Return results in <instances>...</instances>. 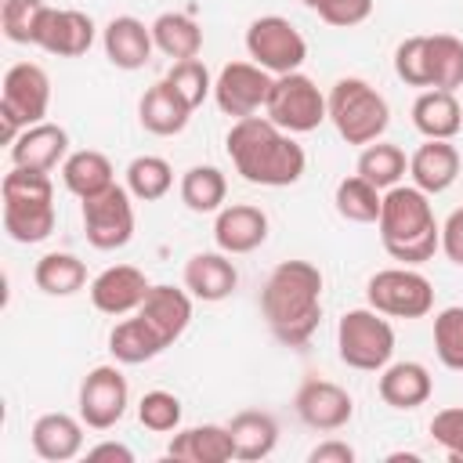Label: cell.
Here are the masks:
<instances>
[{
    "label": "cell",
    "mask_w": 463,
    "mask_h": 463,
    "mask_svg": "<svg viewBox=\"0 0 463 463\" xmlns=\"http://www.w3.org/2000/svg\"><path fill=\"white\" fill-rule=\"evenodd\" d=\"M405 170H409V159H405V152H402L398 145H391V141H373V145H365L362 156H358V177H365V181L376 184L380 192L394 188V184L405 177Z\"/></svg>",
    "instance_id": "d6a6232c"
},
{
    "label": "cell",
    "mask_w": 463,
    "mask_h": 463,
    "mask_svg": "<svg viewBox=\"0 0 463 463\" xmlns=\"http://www.w3.org/2000/svg\"><path fill=\"white\" fill-rule=\"evenodd\" d=\"M430 438L445 449V456H449L452 463H463V405H452V409L434 412V420H430Z\"/></svg>",
    "instance_id": "7bdbcfd3"
},
{
    "label": "cell",
    "mask_w": 463,
    "mask_h": 463,
    "mask_svg": "<svg viewBox=\"0 0 463 463\" xmlns=\"http://www.w3.org/2000/svg\"><path fill=\"white\" fill-rule=\"evenodd\" d=\"M228 195V181L217 166H192L181 177V203L192 213H217L224 206Z\"/></svg>",
    "instance_id": "836d02e7"
},
{
    "label": "cell",
    "mask_w": 463,
    "mask_h": 463,
    "mask_svg": "<svg viewBox=\"0 0 463 463\" xmlns=\"http://www.w3.org/2000/svg\"><path fill=\"white\" fill-rule=\"evenodd\" d=\"M394 72L409 87H430V65H427V36H405L394 47Z\"/></svg>",
    "instance_id": "b9f144b4"
},
{
    "label": "cell",
    "mask_w": 463,
    "mask_h": 463,
    "mask_svg": "<svg viewBox=\"0 0 463 463\" xmlns=\"http://www.w3.org/2000/svg\"><path fill=\"white\" fill-rule=\"evenodd\" d=\"M376 391H380L383 405L409 412V409H420L434 394V380L423 362H387L380 369Z\"/></svg>",
    "instance_id": "cb8c5ba5"
},
{
    "label": "cell",
    "mask_w": 463,
    "mask_h": 463,
    "mask_svg": "<svg viewBox=\"0 0 463 463\" xmlns=\"http://www.w3.org/2000/svg\"><path fill=\"white\" fill-rule=\"evenodd\" d=\"M4 195V232L14 242H43L54 232V184L43 170L11 166L0 184Z\"/></svg>",
    "instance_id": "277c9868"
},
{
    "label": "cell",
    "mask_w": 463,
    "mask_h": 463,
    "mask_svg": "<svg viewBox=\"0 0 463 463\" xmlns=\"http://www.w3.org/2000/svg\"><path fill=\"white\" fill-rule=\"evenodd\" d=\"M246 51L271 76L297 72L304 65V58H307V43H304L300 29L282 14L253 18L250 29H246Z\"/></svg>",
    "instance_id": "30bf717a"
},
{
    "label": "cell",
    "mask_w": 463,
    "mask_h": 463,
    "mask_svg": "<svg viewBox=\"0 0 463 463\" xmlns=\"http://www.w3.org/2000/svg\"><path fill=\"white\" fill-rule=\"evenodd\" d=\"M264 116L289 134H311L329 119V105H326V94L318 90V83L297 69V72L275 76Z\"/></svg>",
    "instance_id": "ba28073f"
},
{
    "label": "cell",
    "mask_w": 463,
    "mask_h": 463,
    "mask_svg": "<svg viewBox=\"0 0 463 463\" xmlns=\"http://www.w3.org/2000/svg\"><path fill=\"white\" fill-rule=\"evenodd\" d=\"M459 166H463V159H459L456 145L452 141H441V137H427L409 156V177L427 195H438V192L452 188L456 177H459Z\"/></svg>",
    "instance_id": "ac0fdd59"
},
{
    "label": "cell",
    "mask_w": 463,
    "mask_h": 463,
    "mask_svg": "<svg viewBox=\"0 0 463 463\" xmlns=\"http://www.w3.org/2000/svg\"><path fill=\"white\" fill-rule=\"evenodd\" d=\"M87 459H116V463H134V452L119 441H101L94 449H87Z\"/></svg>",
    "instance_id": "7dc6e473"
},
{
    "label": "cell",
    "mask_w": 463,
    "mask_h": 463,
    "mask_svg": "<svg viewBox=\"0 0 463 463\" xmlns=\"http://www.w3.org/2000/svg\"><path fill=\"white\" fill-rule=\"evenodd\" d=\"M224 145H228V159L235 174H242V181L250 184L286 188L304 177V166H307L304 148L293 141L289 130L275 127L268 116L235 119Z\"/></svg>",
    "instance_id": "6da1fadb"
},
{
    "label": "cell",
    "mask_w": 463,
    "mask_h": 463,
    "mask_svg": "<svg viewBox=\"0 0 463 463\" xmlns=\"http://www.w3.org/2000/svg\"><path fill=\"white\" fill-rule=\"evenodd\" d=\"M271 83H275V76L268 69H260L257 61H228L213 80V101L224 116L246 119L268 105Z\"/></svg>",
    "instance_id": "7c38bea8"
},
{
    "label": "cell",
    "mask_w": 463,
    "mask_h": 463,
    "mask_svg": "<svg viewBox=\"0 0 463 463\" xmlns=\"http://www.w3.org/2000/svg\"><path fill=\"white\" fill-rule=\"evenodd\" d=\"M130 405L127 376L116 365H94L80 383V420L90 430H109L123 420Z\"/></svg>",
    "instance_id": "4fadbf2b"
},
{
    "label": "cell",
    "mask_w": 463,
    "mask_h": 463,
    "mask_svg": "<svg viewBox=\"0 0 463 463\" xmlns=\"http://www.w3.org/2000/svg\"><path fill=\"white\" fill-rule=\"evenodd\" d=\"M307 459H311V463H354V449H351L347 441L329 438V441L315 445V449L307 452Z\"/></svg>",
    "instance_id": "bcb514c9"
},
{
    "label": "cell",
    "mask_w": 463,
    "mask_h": 463,
    "mask_svg": "<svg viewBox=\"0 0 463 463\" xmlns=\"http://www.w3.org/2000/svg\"><path fill=\"white\" fill-rule=\"evenodd\" d=\"M43 0H0V25L11 43H33L36 22L43 14Z\"/></svg>",
    "instance_id": "f35d334b"
},
{
    "label": "cell",
    "mask_w": 463,
    "mask_h": 463,
    "mask_svg": "<svg viewBox=\"0 0 463 463\" xmlns=\"http://www.w3.org/2000/svg\"><path fill=\"white\" fill-rule=\"evenodd\" d=\"M137 420H141V427H148L156 434L177 430L181 427V402H177V394H170V391H148L137 402Z\"/></svg>",
    "instance_id": "60d3db41"
},
{
    "label": "cell",
    "mask_w": 463,
    "mask_h": 463,
    "mask_svg": "<svg viewBox=\"0 0 463 463\" xmlns=\"http://www.w3.org/2000/svg\"><path fill=\"white\" fill-rule=\"evenodd\" d=\"M239 286V271L232 264V253L213 250V253H195L184 264V289L195 300L217 304L224 297H232V289Z\"/></svg>",
    "instance_id": "7402d4cb"
},
{
    "label": "cell",
    "mask_w": 463,
    "mask_h": 463,
    "mask_svg": "<svg viewBox=\"0 0 463 463\" xmlns=\"http://www.w3.org/2000/svg\"><path fill=\"white\" fill-rule=\"evenodd\" d=\"M166 456L184 463H224V459H235V441H232V430L221 423L184 427L170 438Z\"/></svg>",
    "instance_id": "484cf974"
},
{
    "label": "cell",
    "mask_w": 463,
    "mask_h": 463,
    "mask_svg": "<svg viewBox=\"0 0 463 463\" xmlns=\"http://www.w3.org/2000/svg\"><path fill=\"white\" fill-rule=\"evenodd\" d=\"M228 430H232V441H235V459H246V463H257V459L271 456L275 445H279V423H275L271 412H260V409L235 412Z\"/></svg>",
    "instance_id": "83f0119b"
},
{
    "label": "cell",
    "mask_w": 463,
    "mask_h": 463,
    "mask_svg": "<svg viewBox=\"0 0 463 463\" xmlns=\"http://www.w3.org/2000/svg\"><path fill=\"white\" fill-rule=\"evenodd\" d=\"M130 188L112 184L83 199V235L94 250H119L134 239V203Z\"/></svg>",
    "instance_id": "8fae6325"
},
{
    "label": "cell",
    "mask_w": 463,
    "mask_h": 463,
    "mask_svg": "<svg viewBox=\"0 0 463 463\" xmlns=\"http://www.w3.org/2000/svg\"><path fill=\"white\" fill-rule=\"evenodd\" d=\"M365 300L387 318H423L434 307V286L409 264L383 268L365 282Z\"/></svg>",
    "instance_id": "9c48e42d"
},
{
    "label": "cell",
    "mask_w": 463,
    "mask_h": 463,
    "mask_svg": "<svg viewBox=\"0 0 463 463\" xmlns=\"http://www.w3.org/2000/svg\"><path fill=\"white\" fill-rule=\"evenodd\" d=\"M166 347H170V344H166L141 315L116 322L112 333H109V351H112V358L123 362V365H141V362L156 358V354L166 351Z\"/></svg>",
    "instance_id": "f546056e"
},
{
    "label": "cell",
    "mask_w": 463,
    "mask_h": 463,
    "mask_svg": "<svg viewBox=\"0 0 463 463\" xmlns=\"http://www.w3.org/2000/svg\"><path fill=\"white\" fill-rule=\"evenodd\" d=\"M65 156H69V134H65V127L47 123V119L25 127L11 145L14 166H29V170H43V174H51L58 163H65Z\"/></svg>",
    "instance_id": "ffe728a7"
},
{
    "label": "cell",
    "mask_w": 463,
    "mask_h": 463,
    "mask_svg": "<svg viewBox=\"0 0 463 463\" xmlns=\"http://www.w3.org/2000/svg\"><path fill=\"white\" fill-rule=\"evenodd\" d=\"M94 43V18L72 7H43L36 33H33V47L58 54V58H80L87 54Z\"/></svg>",
    "instance_id": "5bb4252c"
},
{
    "label": "cell",
    "mask_w": 463,
    "mask_h": 463,
    "mask_svg": "<svg viewBox=\"0 0 463 463\" xmlns=\"http://www.w3.org/2000/svg\"><path fill=\"white\" fill-rule=\"evenodd\" d=\"M152 40H156V51H163L174 61L199 58V51H203V29H199V22L188 18V14H181V11H163L152 22Z\"/></svg>",
    "instance_id": "4dcf8cb0"
},
{
    "label": "cell",
    "mask_w": 463,
    "mask_h": 463,
    "mask_svg": "<svg viewBox=\"0 0 463 463\" xmlns=\"http://www.w3.org/2000/svg\"><path fill=\"white\" fill-rule=\"evenodd\" d=\"M293 409H297V416H300L311 430H340V427H347V420L354 416L351 394H347L340 383L318 380V376H311V380L300 383V391H297V398H293Z\"/></svg>",
    "instance_id": "9a60e30c"
},
{
    "label": "cell",
    "mask_w": 463,
    "mask_h": 463,
    "mask_svg": "<svg viewBox=\"0 0 463 463\" xmlns=\"http://www.w3.org/2000/svg\"><path fill=\"white\" fill-rule=\"evenodd\" d=\"M166 80L177 87V94L192 105V109H199L210 94H213V80H210V69L199 61V58H188V61H174L170 65V72H166Z\"/></svg>",
    "instance_id": "ab89813d"
},
{
    "label": "cell",
    "mask_w": 463,
    "mask_h": 463,
    "mask_svg": "<svg viewBox=\"0 0 463 463\" xmlns=\"http://www.w3.org/2000/svg\"><path fill=\"white\" fill-rule=\"evenodd\" d=\"M83 420L69 416V412H43L33 430H29V441H33V452L47 463H65V459H76L83 452Z\"/></svg>",
    "instance_id": "603a6c76"
},
{
    "label": "cell",
    "mask_w": 463,
    "mask_h": 463,
    "mask_svg": "<svg viewBox=\"0 0 463 463\" xmlns=\"http://www.w3.org/2000/svg\"><path fill=\"white\" fill-rule=\"evenodd\" d=\"M268 239V213L260 206L250 203H235V206H221L217 221H213V242L224 253H253L260 242Z\"/></svg>",
    "instance_id": "e0dca14e"
},
{
    "label": "cell",
    "mask_w": 463,
    "mask_h": 463,
    "mask_svg": "<svg viewBox=\"0 0 463 463\" xmlns=\"http://www.w3.org/2000/svg\"><path fill=\"white\" fill-rule=\"evenodd\" d=\"M260 315L282 344L304 347L322 322V271L311 260L275 264L260 289Z\"/></svg>",
    "instance_id": "7a4b0ae2"
},
{
    "label": "cell",
    "mask_w": 463,
    "mask_h": 463,
    "mask_svg": "<svg viewBox=\"0 0 463 463\" xmlns=\"http://www.w3.org/2000/svg\"><path fill=\"white\" fill-rule=\"evenodd\" d=\"M333 203H336V213L351 224H373L380 221V206H383V195L376 184H369L365 177H344L333 192Z\"/></svg>",
    "instance_id": "e575fe53"
},
{
    "label": "cell",
    "mask_w": 463,
    "mask_h": 463,
    "mask_svg": "<svg viewBox=\"0 0 463 463\" xmlns=\"http://www.w3.org/2000/svg\"><path fill=\"white\" fill-rule=\"evenodd\" d=\"M33 282L47 297H72L87 286V264L76 253H43L33 268Z\"/></svg>",
    "instance_id": "1f68e13d"
},
{
    "label": "cell",
    "mask_w": 463,
    "mask_h": 463,
    "mask_svg": "<svg viewBox=\"0 0 463 463\" xmlns=\"http://www.w3.org/2000/svg\"><path fill=\"white\" fill-rule=\"evenodd\" d=\"M101 43H105V58H109L116 69H127V72L141 69V65L152 58V47H156L152 25H145V22L134 18V14L112 18V22L105 25V33H101Z\"/></svg>",
    "instance_id": "44dd1931"
},
{
    "label": "cell",
    "mask_w": 463,
    "mask_h": 463,
    "mask_svg": "<svg viewBox=\"0 0 463 463\" xmlns=\"http://www.w3.org/2000/svg\"><path fill=\"white\" fill-rule=\"evenodd\" d=\"M112 174H116V170H112L109 156H105V152H94V148L69 152L65 163H61V181H65V188H69L76 199H90V195L112 188V184H116Z\"/></svg>",
    "instance_id": "f1b7e54d"
},
{
    "label": "cell",
    "mask_w": 463,
    "mask_h": 463,
    "mask_svg": "<svg viewBox=\"0 0 463 463\" xmlns=\"http://www.w3.org/2000/svg\"><path fill=\"white\" fill-rule=\"evenodd\" d=\"M326 105H329V119H333L336 134L347 145H373V141H380V134L391 123L387 98L362 76L336 80L326 94Z\"/></svg>",
    "instance_id": "5b68a950"
},
{
    "label": "cell",
    "mask_w": 463,
    "mask_h": 463,
    "mask_svg": "<svg viewBox=\"0 0 463 463\" xmlns=\"http://www.w3.org/2000/svg\"><path fill=\"white\" fill-rule=\"evenodd\" d=\"M304 4L318 11L322 22L340 25V29H351L373 14V0H304Z\"/></svg>",
    "instance_id": "ee69618b"
},
{
    "label": "cell",
    "mask_w": 463,
    "mask_h": 463,
    "mask_svg": "<svg viewBox=\"0 0 463 463\" xmlns=\"http://www.w3.org/2000/svg\"><path fill=\"white\" fill-rule=\"evenodd\" d=\"M427 65H430V87L438 90L463 87V40L449 33L427 36Z\"/></svg>",
    "instance_id": "d590c367"
},
{
    "label": "cell",
    "mask_w": 463,
    "mask_h": 463,
    "mask_svg": "<svg viewBox=\"0 0 463 463\" xmlns=\"http://www.w3.org/2000/svg\"><path fill=\"white\" fill-rule=\"evenodd\" d=\"M441 250L452 264L463 268V206H456L441 224Z\"/></svg>",
    "instance_id": "f6af8a7d"
},
{
    "label": "cell",
    "mask_w": 463,
    "mask_h": 463,
    "mask_svg": "<svg viewBox=\"0 0 463 463\" xmlns=\"http://www.w3.org/2000/svg\"><path fill=\"white\" fill-rule=\"evenodd\" d=\"M336 354L351 369L380 373L394 354V326L376 307H351L336 322Z\"/></svg>",
    "instance_id": "8992f818"
},
{
    "label": "cell",
    "mask_w": 463,
    "mask_h": 463,
    "mask_svg": "<svg viewBox=\"0 0 463 463\" xmlns=\"http://www.w3.org/2000/svg\"><path fill=\"white\" fill-rule=\"evenodd\" d=\"M137 315H141L166 344H174V340L188 329V322H192V293H188V289H177V286H152L148 297L141 300Z\"/></svg>",
    "instance_id": "d4e9b609"
},
{
    "label": "cell",
    "mask_w": 463,
    "mask_h": 463,
    "mask_svg": "<svg viewBox=\"0 0 463 463\" xmlns=\"http://www.w3.org/2000/svg\"><path fill=\"white\" fill-rule=\"evenodd\" d=\"M192 112H195V109L177 94V87H174L170 80L152 83V87L141 94V101H137V119H141V127H145L148 134H156V137H174V134H181V130L188 127Z\"/></svg>",
    "instance_id": "d6986e66"
},
{
    "label": "cell",
    "mask_w": 463,
    "mask_h": 463,
    "mask_svg": "<svg viewBox=\"0 0 463 463\" xmlns=\"http://www.w3.org/2000/svg\"><path fill=\"white\" fill-rule=\"evenodd\" d=\"M412 127L423 134V137H441V141H452L463 127V109L456 101L452 90H423L416 101H412Z\"/></svg>",
    "instance_id": "4316f807"
},
{
    "label": "cell",
    "mask_w": 463,
    "mask_h": 463,
    "mask_svg": "<svg viewBox=\"0 0 463 463\" xmlns=\"http://www.w3.org/2000/svg\"><path fill=\"white\" fill-rule=\"evenodd\" d=\"M380 242L402 264H427L441 250V224L434 221L430 195L416 184H394L380 206Z\"/></svg>",
    "instance_id": "3957f363"
},
{
    "label": "cell",
    "mask_w": 463,
    "mask_h": 463,
    "mask_svg": "<svg viewBox=\"0 0 463 463\" xmlns=\"http://www.w3.org/2000/svg\"><path fill=\"white\" fill-rule=\"evenodd\" d=\"M51 109V80L36 61H14L4 72V90H0V123H4V141L14 145V137L43 123Z\"/></svg>",
    "instance_id": "52a82bcc"
},
{
    "label": "cell",
    "mask_w": 463,
    "mask_h": 463,
    "mask_svg": "<svg viewBox=\"0 0 463 463\" xmlns=\"http://www.w3.org/2000/svg\"><path fill=\"white\" fill-rule=\"evenodd\" d=\"M148 279L141 268L134 264H112L101 275H94L90 282V304L101 315H130L141 307V300L148 297Z\"/></svg>",
    "instance_id": "2e32d148"
},
{
    "label": "cell",
    "mask_w": 463,
    "mask_h": 463,
    "mask_svg": "<svg viewBox=\"0 0 463 463\" xmlns=\"http://www.w3.org/2000/svg\"><path fill=\"white\" fill-rule=\"evenodd\" d=\"M127 188L141 203H156L174 188V170L163 156H137L127 166Z\"/></svg>",
    "instance_id": "8d00e7d4"
},
{
    "label": "cell",
    "mask_w": 463,
    "mask_h": 463,
    "mask_svg": "<svg viewBox=\"0 0 463 463\" xmlns=\"http://www.w3.org/2000/svg\"><path fill=\"white\" fill-rule=\"evenodd\" d=\"M434 354L445 369L463 373V304L441 307L434 315Z\"/></svg>",
    "instance_id": "74e56055"
}]
</instances>
